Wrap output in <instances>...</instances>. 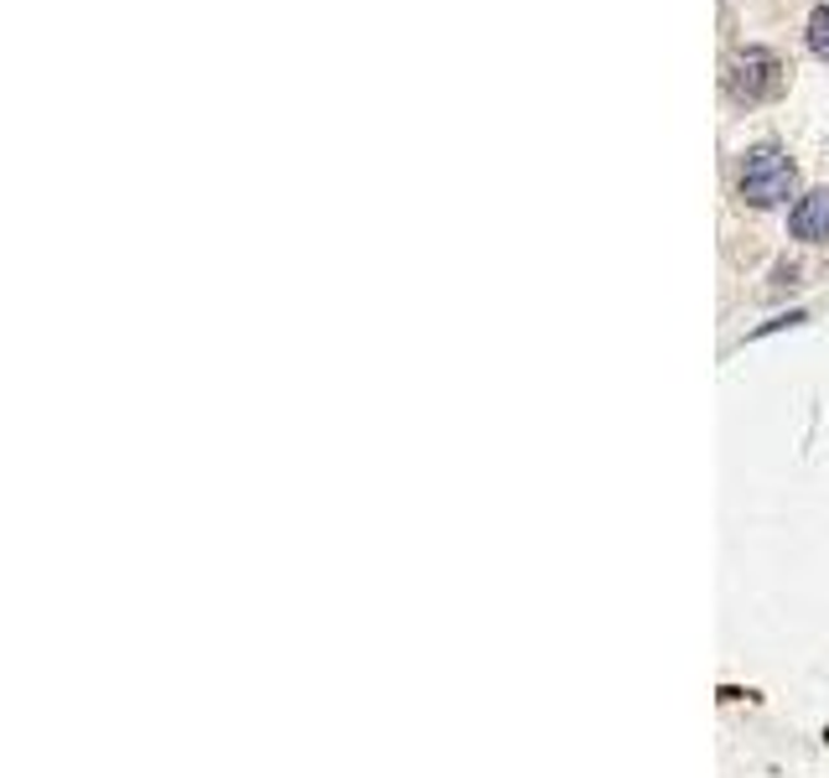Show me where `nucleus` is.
Returning <instances> with one entry per match:
<instances>
[{
	"instance_id": "obj_1",
	"label": "nucleus",
	"mask_w": 829,
	"mask_h": 778,
	"mask_svg": "<svg viewBox=\"0 0 829 778\" xmlns=\"http://www.w3.org/2000/svg\"><path fill=\"white\" fill-rule=\"evenodd\" d=\"M798 193V172H793V161H788L783 146H752L742 161V197L752 208H783L788 197Z\"/></svg>"
},
{
	"instance_id": "obj_2",
	"label": "nucleus",
	"mask_w": 829,
	"mask_h": 778,
	"mask_svg": "<svg viewBox=\"0 0 829 778\" xmlns=\"http://www.w3.org/2000/svg\"><path fill=\"white\" fill-rule=\"evenodd\" d=\"M726 88H731V99H742V105H763V99H778L788 88V68L778 52L746 47V52H736V63L726 73Z\"/></svg>"
},
{
	"instance_id": "obj_3",
	"label": "nucleus",
	"mask_w": 829,
	"mask_h": 778,
	"mask_svg": "<svg viewBox=\"0 0 829 778\" xmlns=\"http://www.w3.org/2000/svg\"><path fill=\"white\" fill-rule=\"evenodd\" d=\"M788 234L804 239V244H825L829 239V187L819 193H808L793 203V214H788Z\"/></svg>"
},
{
	"instance_id": "obj_4",
	"label": "nucleus",
	"mask_w": 829,
	"mask_h": 778,
	"mask_svg": "<svg viewBox=\"0 0 829 778\" xmlns=\"http://www.w3.org/2000/svg\"><path fill=\"white\" fill-rule=\"evenodd\" d=\"M808 52L829 63V0L814 11V16H808Z\"/></svg>"
}]
</instances>
